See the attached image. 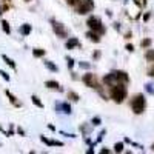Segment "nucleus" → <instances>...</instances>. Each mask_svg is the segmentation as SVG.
Returning a JSON list of instances; mask_svg holds the SVG:
<instances>
[{
    "instance_id": "nucleus-1",
    "label": "nucleus",
    "mask_w": 154,
    "mask_h": 154,
    "mask_svg": "<svg viewBox=\"0 0 154 154\" xmlns=\"http://www.w3.org/2000/svg\"><path fill=\"white\" fill-rule=\"evenodd\" d=\"M103 82L109 86H114V85H125L130 82V77H128V74L125 71H112L109 74H106L103 77Z\"/></svg>"
},
{
    "instance_id": "nucleus-2",
    "label": "nucleus",
    "mask_w": 154,
    "mask_h": 154,
    "mask_svg": "<svg viewBox=\"0 0 154 154\" xmlns=\"http://www.w3.org/2000/svg\"><path fill=\"white\" fill-rule=\"evenodd\" d=\"M131 109H133V112L134 114H142L143 111H145V108H146V100H145V96H142V94H137V96H134L133 99H131Z\"/></svg>"
},
{
    "instance_id": "nucleus-3",
    "label": "nucleus",
    "mask_w": 154,
    "mask_h": 154,
    "mask_svg": "<svg viewBox=\"0 0 154 154\" xmlns=\"http://www.w3.org/2000/svg\"><path fill=\"white\" fill-rule=\"evenodd\" d=\"M109 94H111V99L116 102V103H122V102L126 99L128 93H126V88L123 85H114V86H111Z\"/></svg>"
},
{
    "instance_id": "nucleus-4",
    "label": "nucleus",
    "mask_w": 154,
    "mask_h": 154,
    "mask_svg": "<svg viewBox=\"0 0 154 154\" xmlns=\"http://www.w3.org/2000/svg\"><path fill=\"white\" fill-rule=\"evenodd\" d=\"M86 25L89 26V29H93V31L99 32L100 35H102V34H105V26L102 25V20H100L99 17H96V16L88 17V20H86Z\"/></svg>"
},
{
    "instance_id": "nucleus-5",
    "label": "nucleus",
    "mask_w": 154,
    "mask_h": 154,
    "mask_svg": "<svg viewBox=\"0 0 154 154\" xmlns=\"http://www.w3.org/2000/svg\"><path fill=\"white\" fill-rule=\"evenodd\" d=\"M94 9V2L93 0H80V3L77 5V14H80V16H83V14H88V12H91Z\"/></svg>"
},
{
    "instance_id": "nucleus-6",
    "label": "nucleus",
    "mask_w": 154,
    "mask_h": 154,
    "mask_svg": "<svg viewBox=\"0 0 154 154\" xmlns=\"http://www.w3.org/2000/svg\"><path fill=\"white\" fill-rule=\"evenodd\" d=\"M51 23H53V31L56 32V35H59V37H62V38L68 35V32H66V29H65V25H63V23L56 22V20H51Z\"/></svg>"
},
{
    "instance_id": "nucleus-7",
    "label": "nucleus",
    "mask_w": 154,
    "mask_h": 154,
    "mask_svg": "<svg viewBox=\"0 0 154 154\" xmlns=\"http://www.w3.org/2000/svg\"><path fill=\"white\" fill-rule=\"evenodd\" d=\"M82 80H83V83H85L86 86L99 89V82H97V79H96V75H94V74H91V72H88V74H85Z\"/></svg>"
},
{
    "instance_id": "nucleus-8",
    "label": "nucleus",
    "mask_w": 154,
    "mask_h": 154,
    "mask_svg": "<svg viewBox=\"0 0 154 154\" xmlns=\"http://www.w3.org/2000/svg\"><path fill=\"white\" fill-rule=\"evenodd\" d=\"M56 111L57 112H65V114H71V105L66 103V102H63V103H56L54 105Z\"/></svg>"
},
{
    "instance_id": "nucleus-9",
    "label": "nucleus",
    "mask_w": 154,
    "mask_h": 154,
    "mask_svg": "<svg viewBox=\"0 0 154 154\" xmlns=\"http://www.w3.org/2000/svg\"><path fill=\"white\" fill-rule=\"evenodd\" d=\"M40 140L43 143H46L48 146H63V143L62 142H59V140H49V139H46L45 136H42L40 137Z\"/></svg>"
},
{
    "instance_id": "nucleus-10",
    "label": "nucleus",
    "mask_w": 154,
    "mask_h": 154,
    "mask_svg": "<svg viewBox=\"0 0 154 154\" xmlns=\"http://www.w3.org/2000/svg\"><path fill=\"white\" fill-rule=\"evenodd\" d=\"M86 37L89 38V40L96 42V43H99V42H100V34H99V32H96V31H93V29L86 32Z\"/></svg>"
},
{
    "instance_id": "nucleus-11",
    "label": "nucleus",
    "mask_w": 154,
    "mask_h": 154,
    "mask_svg": "<svg viewBox=\"0 0 154 154\" xmlns=\"http://www.w3.org/2000/svg\"><path fill=\"white\" fill-rule=\"evenodd\" d=\"M45 86L49 88V89H57V91H62L60 83H59V82H54V80H48V82L45 83Z\"/></svg>"
},
{
    "instance_id": "nucleus-12",
    "label": "nucleus",
    "mask_w": 154,
    "mask_h": 154,
    "mask_svg": "<svg viewBox=\"0 0 154 154\" xmlns=\"http://www.w3.org/2000/svg\"><path fill=\"white\" fill-rule=\"evenodd\" d=\"M79 45H80V42L77 40L75 37H71L69 40L66 42V45H65V46H66V49H72V48H75V46H79Z\"/></svg>"
},
{
    "instance_id": "nucleus-13",
    "label": "nucleus",
    "mask_w": 154,
    "mask_h": 154,
    "mask_svg": "<svg viewBox=\"0 0 154 154\" xmlns=\"http://www.w3.org/2000/svg\"><path fill=\"white\" fill-rule=\"evenodd\" d=\"M43 65H45L51 72H57V71H59V66H57V65H54V63L51 62V60H45V62H43Z\"/></svg>"
},
{
    "instance_id": "nucleus-14",
    "label": "nucleus",
    "mask_w": 154,
    "mask_h": 154,
    "mask_svg": "<svg viewBox=\"0 0 154 154\" xmlns=\"http://www.w3.org/2000/svg\"><path fill=\"white\" fill-rule=\"evenodd\" d=\"M20 32H22L23 35L31 34V25H29V23H23L22 26H20Z\"/></svg>"
},
{
    "instance_id": "nucleus-15",
    "label": "nucleus",
    "mask_w": 154,
    "mask_h": 154,
    "mask_svg": "<svg viewBox=\"0 0 154 154\" xmlns=\"http://www.w3.org/2000/svg\"><path fill=\"white\" fill-rule=\"evenodd\" d=\"M5 94H6V97L9 99V102H11V103L12 105H14V106H20V103H19V102H17V99L14 97V96H12L9 91H5Z\"/></svg>"
},
{
    "instance_id": "nucleus-16",
    "label": "nucleus",
    "mask_w": 154,
    "mask_h": 154,
    "mask_svg": "<svg viewBox=\"0 0 154 154\" xmlns=\"http://www.w3.org/2000/svg\"><path fill=\"white\" fill-rule=\"evenodd\" d=\"M45 53H46V51H45V49H42V48H35V49H32L34 57H43V56H45Z\"/></svg>"
},
{
    "instance_id": "nucleus-17",
    "label": "nucleus",
    "mask_w": 154,
    "mask_h": 154,
    "mask_svg": "<svg viewBox=\"0 0 154 154\" xmlns=\"http://www.w3.org/2000/svg\"><path fill=\"white\" fill-rule=\"evenodd\" d=\"M2 59H3L5 63H8V65H9L12 69H16V63H14V60H12V59H9L8 56H2Z\"/></svg>"
},
{
    "instance_id": "nucleus-18",
    "label": "nucleus",
    "mask_w": 154,
    "mask_h": 154,
    "mask_svg": "<svg viewBox=\"0 0 154 154\" xmlns=\"http://www.w3.org/2000/svg\"><path fill=\"white\" fill-rule=\"evenodd\" d=\"M31 100H32V103H34L35 106H38V108H43V103H42L40 100H38V97H37V96H32V97H31Z\"/></svg>"
},
{
    "instance_id": "nucleus-19",
    "label": "nucleus",
    "mask_w": 154,
    "mask_h": 154,
    "mask_svg": "<svg viewBox=\"0 0 154 154\" xmlns=\"http://www.w3.org/2000/svg\"><path fill=\"white\" fill-rule=\"evenodd\" d=\"M2 29L6 32V34H9L11 32V28H9V23L6 22V20H2Z\"/></svg>"
},
{
    "instance_id": "nucleus-20",
    "label": "nucleus",
    "mask_w": 154,
    "mask_h": 154,
    "mask_svg": "<svg viewBox=\"0 0 154 154\" xmlns=\"http://www.w3.org/2000/svg\"><path fill=\"white\" fill-rule=\"evenodd\" d=\"M145 57H146L148 62H154V51H152V49H148L146 54H145Z\"/></svg>"
},
{
    "instance_id": "nucleus-21",
    "label": "nucleus",
    "mask_w": 154,
    "mask_h": 154,
    "mask_svg": "<svg viewBox=\"0 0 154 154\" xmlns=\"http://www.w3.org/2000/svg\"><path fill=\"white\" fill-rule=\"evenodd\" d=\"M68 99H71L72 102H77V100H79L80 97H79V96H77V94H75L74 91H68Z\"/></svg>"
},
{
    "instance_id": "nucleus-22",
    "label": "nucleus",
    "mask_w": 154,
    "mask_h": 154,
    "mask_svg": "<svg viewBox=\"0 0 154 154\" xmlns=\"http://www.w3.org/2000/svg\"><path fill=\"white\" fill-rule=\"evenodd\" d=\"M145 91H146L148 94H154V85H152V83H146V85H145Z\"/></svg>"
},
{
    "instance_id": "nucleus-23",
    "label": "nucleus",
    "mask_w": 154,
    "mask_h": 154,
    "mask_svg": "<svg viewBox=\"0 0 154 154\" xmlns=\"http://www.w3.org/2000/svg\"><path fill=\"white\" fill-rule=\"evenodd\" d=\"M114 151H116V152H122V151H123V143H122V142L116 143V145H114Z\"/></svg>"
},
{
    "instance_id": "nucleus-24",
    "label": "nucleus",
    "mask_w": 154,
    "mask_h": 154,
    "mask_svg": "<svg viewBox=\"0 0 154 154\" xmlns=\"http://www.w3.org/2000/svg\"><path fill=\"white\" fill-rule=\"evenodd\" d=\"M134 3L139 6V8H143L146 5V0H134Z\"/></svg>"
},
{
    "instance_id": "nucleus-25",
    "label": "nucleus",
    "mask_w": 154,
    "mask_h": 154,
    "mask_svg": "<svg viewBox=\"0 0 154 154\" xmlns=\"http://www.w3.org/2000/svg\"><path fill=\"white\" fill-rule=\"evenodd\" d=\"M140 45H142V48H148L151 45V40H149V38H145V40H142V43H140Z\"/></svg>"
},
{
    "instance_id": "nucleus-26",
    "label": "nucleus",
    "mask_w": 154,
    "mask_h": 154,
    "mask_svg": "<svg viewBox=\"0 0 154 154\" xmlns=\"http://www.w3.org/2000/svg\"><path fill=\"white\" fill-rule=\"evenodd\" d=\"M66 65H68V68H69V69L74 66V60H72L71 57H66Z\"/></svg>"
},
{
    "instance_id": "nucleus-27",
    "label": "nucleus",
    "mask_w": 154,
    "mask_h": 154,
    "mask_svg": "<svg viewBox=\"0 0 154 154\" xmlns=\"http://www.w3.org/2000/svg\"><path fill=\"white\" fill-rule=\"evenodd\" d=\"M66 3L71 5V6H75V5H79V3H80V0H66Z\"/></svg>"
},
{
    "instance_id": "nucleus-28",
    "label": "nucleus",
    "mask_w": 154,
    "mask_h": 154,
    "mask_svg": "<svg viewBox=\"0 0 154 154\" xmlns=\"http://www.w3.org/2000/svg\"><path fill=\"white\" fill-rule=\"evenodd\" d=\"M100 117H94L93 120H91V125H94V126H97V125H100Z\"/></svg>"
},
{
    "instance_id": "nucleus-29",
    "label": "nucleus",
    "mask_w": 154,
    "mask_h": 154,
    "mask_svg": "<svg viewBox=\"0 0 154 154\" xmlns=\"http://www.w3.org/2000/svg\"><path fill=\"white\" fill-rule=\"evenodd\" d=\"M0 75H2V77H3V79H5L6 82L9 80V75H8V74H6V72L3 71V69H0Z\"/></svg>"
},
{
    "instance_id": "nucleus-30",
    "label": "nucleus",
    "mask_w": 154,
    "mask_h": 154,
    "mask_svg": "<svg viewBox=\"0 0 154 154\" xmlns=\"http://www.w3.org/2000/svg\"><path fill=\"white\" fill-rule=\"evenodd\" d=\"M148 75H149V77H154V65L148 68Z\"/></svg>"
},
{
    "instance_id": "nucleus-31",
    "label": "nucleus",
    "mask_w": 154,
    "mask_h": 154,
    "mask_svg": "<svg viewBox=\"0 0 154 154\" xmlns=\"http://www.w3.org/2000/svg\"><path fill=\"white\" fill-rule=\"evenodd\" d=\"M80 66L85 68V69H88V68H89V63H86V62H80Z\"/></svg>"
},
{
    "instance_id": "nucleus-32",
    "label": "nucleus",
    "mask_w": 154,
    "mask_h": 154,
    "mask_svg": "<svg viewBox=\"0 0 154 154\" xmlns=\"http://www.w3.org/2000/svg\"><path fill=\"white\" fill-rule=\"evenodd\" d=\"M126 49H128V51H134V46H133V45H126Z\"/></svg>"
},
{
    "instance_id": "nucleus-33",
    "label": "nucleus",
    "mask_w": 154,
    "mask_h": 154,
    "mask_svg": "<svg viewBox=\"0 0 154 154\" xmlns=\"http://www.w3.org/2000/svg\"><path fill=\"white\" fill-rule=\"evenodd\" d=\"M100 57V53H99V51H96V53H94V59H99Z\"/></svg>"
},
{
    "instance_id": "nucleus-34",
    "label": "nucleus",
    "mask_w": 154,
    "mask_h": 154,
    "mask_svg": "<svg viewBox=\"0 0 154 154\" xmlns=\"http://www.w3.org/2000/svg\"><path fill=\"white\" fill-rule=\"evenodd\" d=\"M2 14H3V9H2V8H0V16H2Z\"/></svg>"
},
{
    "instance_id": "nucleus-35",
    "label": "nucleus",
    "mask_w": 154,
    "mask_h": 154,
    "mask_svg": "<svg viewBox=\"0 0 154 154\" xmlns=\"http://www.w3.org/2000/svg\"><path fill=\"white\" fill-rule=\"evenodd\" d=\"M25 2H29V0H25Z\"/></svg>"
}]
</instances>
